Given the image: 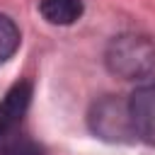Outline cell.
<instances>
[{"instance_id":"52a82bcc","label":"cell","mask_w":155,"mask_h":155,"mask_svg":"<svg viewBox=\"0 0 155 155\" xmlns=\"http://www.w3.org/2000/svg\"><path fill=\"white\" fill-rule=\"evenodd\" d=\"M17 46H19V29H17V24L10 17L0 15V63L7 61L17 51Z\"/></svg>"},{"instance_id":"6da1fadb","label":"cell","mask_w":155,"mask_h":155,"mask_svg":"<svg viewBox=\"0 0 155 155\" xmlns=\"http://www.w3.org/2000/svg\"><path fill=\"white\" fill-rule=\"evenodd\" d=\"M109 73L121 80H150L155 78V39L145 34H119L104 51Z\"/></svg>"},{"instance_id":"5b68a950","label":"cell","mask_w":155,"mask_h":155,"mask_svg":"<svg viewBox=\"0 0 155 155\" xmlns=\"http://www.w3.org/2000/svg\"><path fill=\"white\" fill-rule=\"evenodd\" d=\"M0 155H46L44 148L27 136L24 128L5 131L0 128Z\"/></svg>"},{"instance_id":"7a4b0ae2","label":"cell","mask_w":155,"mask_h":155,"mask_svg":"<svg viewBox=\"0 0 155 155\" xmlns=\"http://www.w3.org/2000/svg\"><path fill=\"white\" fill-rule=\"evenodd\" d=\"M90 128L94 136L111 140V143H126L133 140V124H131V111H128V99L107 94L97 99L90 109Z\"/></svg>"},{"instance_id":"3957f363","label":"cell","mask_w":155,"mask_h":155,"mask_svg":"<svg viewBox=\"0 0 155 155\" xmlns=\"http://www.w3.org/2000/svg\"><path fill=\"white\" fill-rule=\"evenodd\" d=\"M128 111L136 138L155 145V78L136 87V92L128 97Z\"/></svg>"},{"instance_id":"277c9868","label":"cell","mask_w":155,"mask_h":155,"mask_svg":"<svg viewBox=\"0 0 155 155\" xmlns=\"http://www.w3.org/2000/svg\"><path fill=\"white\" fill-rule=\"evenodd\" d=\"M29 102H31V85L29 82L12 85L7 90V94L2 97V102H0V128H5V131L22 128Z\"/></svg>"},{"instance_id":"8992f818","label":"cell","mask_w":155,"mask_h":155,"mask_svg":"<svg viewBox=\"0 0 155 155\" xmlns=\"http://www.w3.org/2000/svg\"><path fill=\"white\" fill-rule=\"evenodd\" d=\"M41 15L48 24H73L82 15V0H41Z\"/></svg>"}]
</instances>
